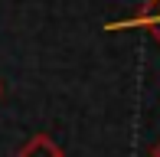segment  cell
Segmentation results:
<instances>
[{"label": "cell", "instance_id": "6da1fadb", "mask_svg": "<svg viewBox=\"0 0 160 157\" xmlns=\"http://www.w3.org/2000/svg\"><path fill=\"white\" fill-rule=\"evenodd\" d=\"M147 26L150 36L160 43V0H147V7H144V13L137 20H124V23H108V30H124V26Z\"/></svg>", "mask_w": 160, "mask_h": 157}, {"label": "cell", "instance_id": "7a4b0ae2", "mask_svg": "<svg viewBox=\"0 0 160 157\" xmlns=\"http://www.w3.org/2000/svg\"><path fill=\"white\" fill-rule=\"evenodd\" d=\"M17 157H62V147L56 144L49 134H33V138L20 147Z\"/></svg>", "mask_w": 160, "mask_h": 157}, {"label": "cell", "instance_id": "3957f363", "mask_svg": "<svg viewBox=\"0 0 160 157\" xmlns=\"http://www.w3.org/2000/svg\"><path fill=\"white\" fill-rule=\"evenodd\" d=\"M150 154H154V157H160V141H157V144H154V151H150Z\"/></svg>", "mask_w": 160, "mask_h": 157}, {"label": "cell", "instance_id": "277c9868", "mask_svg": "<svg viewBox=\"0 0 160 157\" xmlns=\"http://www.w3.org/2000/svg\"><path fill=\"white\" fill-rule=\"evenodd\" d=\"M0 92H3V85H0Z\"/></svg>", "mask_w": 160, "mask_h": 157}]
</instances>
